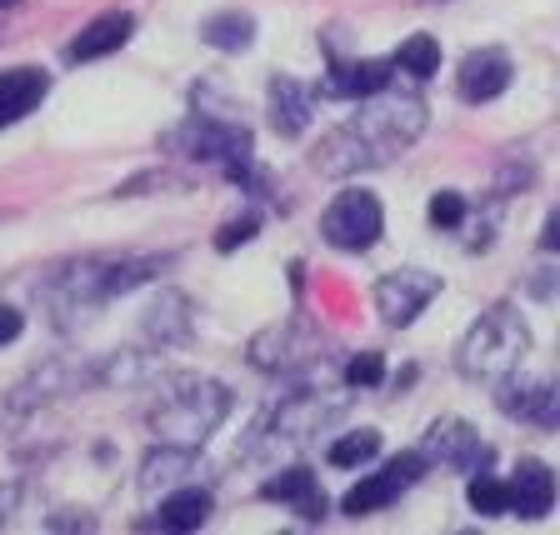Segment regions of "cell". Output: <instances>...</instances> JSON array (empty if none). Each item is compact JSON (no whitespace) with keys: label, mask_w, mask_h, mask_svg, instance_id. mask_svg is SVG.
Listing matches in <instances>:
<instances>
[{"label":"cell","mask_w":560,"mask_h":535,"mask_svg":"<svg viewBox=\"0 0 560 535\" xmlns=\"http://www.w3.org/2000/svg\"><path fill=\"white\" fill-rule=\"evenodd\" d=\"M425 130V101L400 85H381V91L361 95V111L336 126L320 146H315V171L320 175H355L390 165L400 151H410Z\"/></svg>","instance_id":"6da1fadb"},{"label":"cell","mask_w":560,"mask_h":535,"mask_svg":"<svg viewBox=\"0 0 560 535\" xmlns=\"http://www.w3.org/2000/svg\"><path fill=\"white\" fill-rule=\"evenodd\" d=\"M155 270H165V256H120V260H75V266L66 270H50L46 286H40V301H46V311L56 315V326L70 330L75 321H85V315L95 311V305L116 301V295L136 291V286H145V280L155 276Z\"/></svg>","instance_id":"7a4b0ae2"},{"label":"cell","mask_w":560,"mask_h":535,"mask_svg":"<svg viewBox=\"0 0 560 535\" xmlns=\"http://www.w3.org/2000/svg\"><path fill=\"white\" fill-rule=\"evenodd\" d=\"M231 416V391L221 381H200V375H180L171 381L161 400L151 410V431L161 435V445H186V451H200V445L215 435V426Z\"/></svg>","instance_id":"3957f363"},{"label":"cell","mask_w":560,"mask_h":535,"mask_svg":"<svg viewBox=\"0 0 560 535\" xmlns=\"http://www.w3.org/2000/svg\"><path fill=\"white\" fill-rule=\"evenodd\" d=\"M525 350H530V326L521 321V311L511 305H495L466 330V340L455 346V371L460 381H476V385H495L505 375L521 371Z\"/></svg>","instance_id":"277c9868"},{"label":"cell","mask_w":560,"mask_h":535,"mask_svg":"<svg viewBox=\"0 0 560 535\" xmlns=\"http://www.w3.org/2000/svg\"><path fill=\"white\" fill-rule=\"evenodd\" d=\"M350 406V396H340V391H315V385H305V391H291V396H280L276 406H270L266 426H260L256 435H270V441H285V445H301L311 441V435H320L330 426V420L340 416V410Z\"/></svg>","instance_id":"5b68a950"},{"label":"cell","mask_w":560,"mask_h":535,"mask_svg":"<svg viewBox=\"0 0 560 535\" xmlns=\"http://www.w3.org/2000/svg\"><path fill=\"white\" fill-rule=\"evenodd\" d=\"M165 151L186 155V161H210V165H245L250 161V130L235 126V120L225 116H190L180 130H171L165 136Z\"/></svg>","instance_id":"8992f818"},{"label":"cell","mask_w":560,"mask_h":535,"mask_svg":"<svg viewBox=\"0 0 560 535\" xmlns=\"http://www.w3.org/2000/svg\"><path fill=\"white\" fill-rule=\"evenodd\" d=\"M320 350H326V336L311 321H285V326H270L250 340V365L270 375H295L320 361Z\"/></svg>","instance_id":"52a82bcc"},{"label":"cell","mask_w":560,"mask_h":535,"mask_svg":"<svg viewBox=\"0 0 560 535\" xmlns=\"http://www.w3.org/2000/svg\"><path fill=\"white\" fill-rule=\"evenodd\" d=\"M385 231V210L371 190H346L336 196V206L326 210V221H320V235H326L336 251H371Z\"/></svg>","instance_id":"ba28073f"},{"label":"cell","mask_w":560,"mask_h":535,"mask_svg":"<svg viewBox=\"0 0 560 535\" xmlns=\"http://www.w3.org/2000/svg\"><path fill=\"white\" fill-rule=\"evenodd\" d=\"M420 455H425V461H441V466H451V470H460V476H480V470H490V461H495V451L480 441V431H470L466 420H455V416L435 420L431 431H425Z\"/></svg>","instance_id":"9c48e42d"},{"label":"cell","mask_w":560,"mask_h":535,"mask_svg":"<svg viewBox=\"0 0 560 535\" xmlns=\"http://www.w3.org/2000/svg\"><path fill=\"white\" fill-rule=\"evenodd\" d=\"M435 295H441V276L431 270H390L375 280V311L385 326H410Z\"/></svg>","instance_id":"30bf717a"},{"label":"cell","mask_w":560,"mask_h":535,"mask_svg":"<svg viewBox=\"0 0 560 535\" xmlns=\"http://www.w3.org/2000/svg\"><path fill=\"white\" fill-rule=\"evenodd\" d=\"M425 455L420 451H406V455H396L390 466L381 470V476H365L361 486H350L346 490V501H340V511L346 515H371V511H381V505H390L400 496V490H410L420 476H425Z\"/></svg>","instance_id":"8fae6325"},{"label":"cell","mask_w":560,"mask_h":535,"mask_svg":"<svg viewBox=\"0 0 560 535\" xmlns=\"http://www.w3.org/2000/svg\"><path fill=\"white\" fill-rule=\"evenodd\" d=\"M505 85H511V56H505V50H470V56L460 60V75H455L460 101L486 105V101H495Z\"/></svg>","instance_id":"7c38bea8"},{"label":"cell","mask_w":560,"mask_h":535,"mask_svg":"<svg viewBox=\"0 0 560 535\" xmlns=\"http://www.w3.org/2000/svg\"><path fill=\"white\" fill-rule=\"evenodd\" d=\"M550 505H556V476H550V466L525 461L515 470V480H505V511L521 515V521H540V515H550Z\"/></svg>","instance_id":"4fadbf2b"},{"label":"cell","mask_w":560,"mask_h":535,"mask_svg":"<svg viewBox=\"0 0 560 535\" xmlns=\"http://www.w3.org/2000/svg\"><path fill=\"white\" fill-rule=\"evenodd\" d=\"M556 406H560V396H556V385L550 381H511V375H505V385H501V410L505 416L530 420V426H546L550 431V426H556Z\"/></svg>","instance_id":"5bb4252c"},{"label":"cell","mask_w":560,"mask_h":535,"mask_svg":"<svg viewBox=\"0 0 560 535\" xmlns=\"http://www.w3.org/2000/svg\"><path fill=\"white\" fill-rule=\"evenodd\" d=\"M130 31H136V15H130V11H105V15H95V21L85 25L75 40H70L66 56L75 60V66H81V60H101V56H110V50L126 46Z\"/></svg>","instance_id":"9a60e30c"},{"label":"cell","mask_w":560,"mask_h":535,"mask_svg":"<svg viewBox=\"0 0 560 535\" xmlns=\"http://www.w3.org/2000/svg\"><path fill=\"white\" fill-rule=\"evenodd\" d=\"M190 476H196V451H186V445H161V451L145 455V466H140V490H145V501H155V496H165V490H175V486H190Z\"/></svg>","instance_id":"2e32d148"},{"label":"cell","mask_w":560,"mask_h":535,"mask_svg":"<svg viewBox=\"0 0 560 535\" xmlns=\"http://www.w3.org/2000/svg\"><path fill=\"white\" fill-rule=\"evenodd\" d=\"M50 81H46V70H35V66H15L0 75V126H11V120L31 116L35 105L46 101Z\"/></svg>","instance_id":"e0dca14e"},{"label":"cell","mask_w":560,"mask_h":535,"mask_svg":"<svg viewBox=\"0 0 560 535\" xmlns=\"http://www.w3.org/2000/svg\"><path fill=\"white\" fill-rule=\"evenodd\" d=\"M390 70H396V60H355V66H336L326 81H320V95H330V101H361V95L390 85Z\"/></svg>","instance_id":"ac0fdd59"},{"label":"cell","mask_w":560,"mask_h":535,"mask_svg":"<svg viewBox=\"0 0 560 535\" xmlns=\"http://www.w3.org/2000/svg\"><path fill=\"white\" fill-rule=\"evenodd\" d=\"M266 496L270 501H285L301 521H320L326 515V490H320V480L311 470H285V476L266 480Z\"/></svg>","instance_id":"d6986e66"},{"label":"cell","mask_w":560,"mask_h":535,"mask_svg":"<svg viewBox=\"0 0 560 535\" xmlns=\"http://www.w3.org/2000/svg\"><path fill=\"white\" fill-rule=\"evenodd\" d=\"M270 126H276L280 136H301V130L311 126V91H305L301 81H291V75H276V81H270Z\"/></svg>","instance_id":"ffe728a7"},{"label":"cell","mask_w":560,"mask_h":535,"mask_svg":"<svg viewBox=\"0 0 560 535\" xmlns=\"http://www.w3.org/2000/svg\"><path fill=\"white\" fill-rule=\"evenodd\" d=\"M210 521V490L175 486L161 496V531H200Z\"/></svg>","instance_id":"44dd1931"},{"label":"cell","mask_w":560,"mask_h":535,"mask_svg":"<svg viewBox=\"0 0 560 535\" xmlns=\"http://www.w3.org/2000/svg\"><path fill=\"white\" fill-rule=\"evenodd\" d=\"M196 305L186 301L180 291H165L161 301L151 305V321H145V330H151L161 346H180V340H190V330H196Z\"/></svg>","instance_id":"7402d4cb"},{"label":"cell","mask_w":560,"mask_h":535,"mask_svg":"<svg viewBox=\"0 0 560 535\" xmlns=\"http://www.w3.org/2000/svg\"><path fill=\"white\" fill-rule=\"evenodd\" d=\"M200 40L215 50H245L250 40H256V21L245 11H215L200 21Z\"/></svg>","instance_id":"603a6c76"},{"label":"cell","mask_w":560,"mask_h":535,"mask_svg":"<svg viewBox=\"0 0 560 535\" xmlns=\"http://www.w3.org/2000/svg\"><path fill=\"white\" fill-rule=\"evenodd\" d=\"M396 66L406 70V75H416V81L435 75V70H441V46H435V35H410V40H400Z\"/></svg>","instance_id":"cb8c5ba5"},{"label":"cell","mask_w":560,"mask_h":535,"mask_svg":"<svg viewBox=\"0 0 560 535\" xmlns=\"http://www.w3.org/2000/svg\"><path fill=\"white\" fill-rule=\"evenodd\" d=\"M381 451V431H355V435H340L336 445H330V466L350 470V466H365L371 455Z\"/></svg>","instance_id":"d4e9b609"},{"label":"cell","mask_w":560,"mask_h":535,"mask_svg":"<svg viewBox=\"0 0 560 535\" xmlns=\"http://www.w3.org/2000/svg\"><path fill=\"white\" fill-rule=\"evenodd\" d=\"M466 501H470L476 515H505V480H495L490 470H480V476H470Z\"/></svg>","instance_id":"484cf974"},{"label":"cell","mask_w":560,"mask_h":535,"mask_svg":"<svg viewBox=\"0 0 560 535\" xmlns=\"http://www.w3.org/2000/svg\"><path fill=\"white\" fill-rule=\"evenodd\" d=\"M466 221V196H455V190H441V196L431 200V225H441V231H451V225Z\"/></svg>","instance_id":"4316f807"},{"label":"cell","mask_w":560,"mask_h":535,"mask_svg":"<svg viewBox=\"0 0 560 535\" xmlns=\"http://www.w3.org/2000/svg\"><path fill=\"white\" fill-rule=\"evenodd\" d=\"M381 381H385V361L375 350H365V356H355L346 365V385H381Z\"/></svg>","instance_id":"83f0119b"},{"label":"cell","mask_w":560,"mask_h":535,"mask_svg":"<svg viewBox=\"0 0 560 535\" xmlns=\"http://www.w3.org/2000/svg\"><path fill=\"white\" fill-rule=\"evenodd\" d=\"M256 225H260L256 216H241V221H231L221 235H215V251H235V245H245L250 235H256Z\"/></svg>","instance_id":"f1b7e54d"},{"label":"cell","mask_w":560,"mask_h":535,"mask_svg":"<svg viewBox=\"0 0 560 535\" xmlns=\"http://www.w3.org/2000/svg\"><path fill=\"white\" fill-rule=\"evenodd\" d=\"M21 330H25V315L15 311V305H0V346L21 340Z\"/></svg>","instance_id":"f546056e"},{"label":"cell","mask_w":560,"mask_h":535,"mask_svg":"<svg viewBox=\"0 0 560 535\" xmlns=\"http://www.w3.org/2000/svg\"><path fill=\"white\" fill-rule=\"evenodd\" d=\"M15 505H21V486H15V480H5V486H0V525L15 515Z\"/></svg>","instance_id":"4dcf8cb0"}]
</instances>
